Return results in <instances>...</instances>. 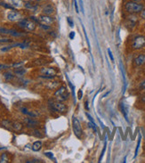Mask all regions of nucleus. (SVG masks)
Masks as SVG:
<instances>
[{"label": "nucleus", "instance_id": "f3484780", "mask_svg": "<svg viewBox=\"0 0 145 163\" xmlns=\"http://www.w3.org/2000/svg\"><path fill=\"white\" fill-rule=\"evenodd\" d=\"M13 7H21L24 5L23 0H12V4H11Z\"/></svg>", "mask_w": 145, "mask_h": 163}, {"label": "nucleus", "instance_id": "79ce46f5", "mask_svg": "<svg viewBox=\"0 0 145 163\" xmlns=\"http://www.w3.org/2000/svg\"><path fill=\"white\" fill-rule=\"evenodd\" d=\"M144 26H145V22H144Z\"/></svg>", "mask_w": 145, "mask_h": 163}, {"label": "nucleus", "instance_id": "b1692460", "mask_svg": "<svg viewBox=\"0 0 145 163\" xmlns=\"http://www.w3.org/2000/svg\"><path fill=\"white\" fill-rule=\"evenodd\" d=\"M39 26L41 27L43 30H50V25H45V24H42V23H40V24H39Z\"/></svg>", "mask_w": 145, "mask_h": 163}, {"label": "nucleus", "instance_id": "f03ea898", "mask_svg": "<svg viewBox=\"0 0 145 163\" xmlns=\"http://www.w3.org/2000/svg\"><path fill=\"white\" fill-rule=\"evenodd\" d=\"M18 26L23 30H28V31H32L36 29V24L32 20H28V19H22L18 22Z\"/></svg>", "mask_w": 145, "mask_h": 163}, {"label": "nucleus", "instance_id": "9d476101", "mask_svg": "<svg viewBox=\"0 0 145 163\" xmlns=\"http://www.w3.org/2000/svg\"><path fill=\"white\" fill-rule=\"evenodd\" d=\"M54 7L53 5L51 4H47L45 5L44 7H43V9H42V12L44 14H46V15H51L54 13Z\"/></svg>", "mask_w": 145, "mask_h": 163}, {"label": "nucleus", "instance_id": "4be33fe9", "mask_svg": "<svg viewBox=\"0 0 145 163\" xmlns=\"http://www.w3.org/2000/svg\"><path fill=\"white\" fill-rule=\"evenodd\" d=\"M0 5H2L5 8H7V9H11V10H14V7L12 5H9L7 3H5V2H0Z\"/></svg>", "mask_w": 145, "mask_h": 163}, {"label": "nucleus", "instance_id": "7c9ffc66", "mask_svg": "<svg viewBox=\"0 0 145 163\" xmlns=\"http://www.w3.org/2000/svg\"><path fill=\"white\" fill-rule=\"evenodd\" d=\"M75 35H76V32H74V31H71L70 33H69V38H70V39H74Z\"/></svg>", "mask_w": 145, "mask_h": 163}, {"label": "nucleus", "instance_id": "4468645a", "mask_svg": "<svg viewBox=\"0 0 145 163\" xmlns=\"http://www.w3.org/2000/svg\"><path fill=\"white\" fill-rule=\"evenodd\" d=\"M26 73V70L23 67H18L14 70V74L17 76H23Z\"/></svg>", "mask_w": 145, "mask_h": 163}, {"label": "nucleus", "instance_id": "f8f14e48", "mask_svg": "<svg viewBox=\"0 0 145 163\" xmlns=\"http://www.w3.org/2000/svg\"><path fill=\"white\" fill-rule=\"evenodd\" d=\"M138 21V17L135 14H131L127 17V24L128 26H131L132 28H134L135 26L136 22Z\"/></svg>", "mask_w": 145, "mask_h": 163}, {"label": "nucleus", "instance_id": "7ed1b4c3", "mask_svg": "<svg viewBox=\"0 0 145 163\" xmlns=\"http://www.w3.org/2000/svg\"><path fill=\"white\" fill-rule=\"evenodd\" d=\"M145 46V37L143 36H136L133 42H132V48L134 50L142 49Z\"/></svg>", "mask_w": 145, "mask_h": 163}, {"label": "nucleus", "instance_id": "72a5a7b5", "mask_svg": "<svg viewBox=\"0 0 145 163\" xmlns=\"http://www.w3.org/2000/svg\"><path fill=\"white\" fill-rule=\"evenodd\" d=\"M140 15H141V18H142V19H144V20H145V9H143V10L140 13Z\"/></svg>", "mask_w": 145, "mask_h": 163}, {"label": "nucleus", "instance_id": "a878e982", "mask_svg": "<svg viewBox=\"0 0 145 163\" xmlns=\"http://www.w3.org/2000/svg\"><path fill=\"white\" fill-rule=\"evenodd\" d=\"M0 42L1 43H9V42H12V40L10 38H1L0 39Z\"/></svg>", "mask_w": 145, "mask_h": 163}, {"label": "nucleus", "instance_id": "1a4fd4ad", "mask_svg": "<svg viewBox=\"0 0 145 163\" xmlns=\"http://www.w3.org/2000/svg\"><path fill=\"white\" fill-rule=\"evenodd\" d=\"M21 18V14L19 12L15 11V10H13V11H10L9 13H7V19L11 21H18L20 20Z\"/></svg>", "mask_w": 145, "mask_h": 163}, {"label": "nucleus", "instance_id": "f257e3e1", "mask_svg": "<svg viewBox=\"0 0 145 163\" xmlns=\"http://www.w3.org/2000/svg\"><path fill=\"white\" fill-rule=\"evenodd\" d=\"M144 9V5L138 2L128 1L125 4V10L130 14H137L140 13Z\"/></svg>", "mask_w": 145, "mask_h": 163}, {"label": "nucleus", "instance_id": "393cba45", "mask_svg": "<svg viewBox=\"0 0 145 163\" xmlns=\"http://www.w3.org/2000/svg\"><path fill=\"white\" fill-rule=\"evenodd\" d=\"M140 144H141V137L139 138V140H138V143H137V146H136V150H135V153H134V157L137 155V153H138V150H139V147H140Z\"/></svg>", "mask_w": 145, "mask_h": 163}, {"label": "nucleus", "instance_id": "ea45409f", "mask_svg": "<svg viewBox=\"0 0 145 163\" xmlns=\"http://www.w3.org/2000/svg\"><path fill=\"white\" fill-rule=\"evenodd\" d=\"M142 101L143 102V103H145V94L142 95Z\"/></svg>", "mask_w": 145, "mask_h": 163}, {"label": "nucleus", "instance_id": "5701e85b", "mask_svg": "<svg viewBox=\"0 0 145 163\" xmlns=\"http://www.w3.org/2000/svg\"><path fill=\"white\" fill-rule=\"evenodd\" d=\"M8 161H9V159H8L6 154L4 153L3 155L1 156V158H0V162H8Z\"/></svg>", "mask_w": 145, "mask_h": 163}, {"label": "nucleus", "instance_id": "ddd939ff", "mask_svg": "<svg viewBox=\"0 0 145 163\" xmlns=\"http://www.w3.org/2000/svg\"><path fill=\"white\" fill-rule=\"evenodd\" d=\"M21 111L23 113V114H25V115L29 116V117H31V118H36L37 116V113H35L34 111H29V109H27L26 107H21Z\"/></svg>", "mask_w": 145, "mask_h": 163}, {"label": "nucleus", "instance_id": "58836bf2", "mask_svg": "<svg viewBox=\"0 0 145 163\" xmlns=\"http://www.w3.org/2000/svg\"><path fill=\"white\" fill-rule=\"evenodd\" d=\"M8 66H6V65L5 64H0V70H3V69H6Z\"/></svg>", "mask_w": 145, "mask_h": 163}, {"label": "nucleus", "instance_id": "2f4dec72", "mask_svg": "<svg viewBox=\"0 0 145 163\" xmlns=\"http://www.w3.org/2000/svg\"><path fill=\"white\" fill-rule=\"evenodd\" d=\"M74 6H75V9H76V12L77 13H79V9H78V3H77V1L76 0H74Z\"/></svg>", "mask_w": 145, "mask_h": 163}, {"label": "nucleus", "instance_id": "6ab92c4d", "mask_svg": "<svg viewBox=\"0 0 145 163\" xmlns=\"http://www.w3.org/2000/svg\"><path fill=\"white\" fill-rule=\"evenodd\" d=\"M4 78L6 81H10V80H13V78H14V75L13 74L12 72L10 71H7V72H5L4 73Z\"/></svg>", "mask_w": 145, "mask_h": 163}, {"label": "nucleus", "instance_id": "c756f323", "mask_svg": "<svg viewBox=\"0 0 145 163\" xmlns=\"http://www.w3.org/2000/svg\"><path fill=\"white\" fill-rule=\"evenodd\" d=\"M67 21H68V22H69V26L72 28V27H73L74 26V23H73V21H72L71 20V18L70 17H68L67 18Z\"/></svg>", "mask_w": 145, "mask_h": 163}, {"label": "nucleus", "instance_id": "0eeeda50", "mask_svg": "<svg viewBox=\"0 0 145 163\" xmlns=\"http://www.w3.org/2000/svg\"><path fill=\"white\" fill-rule=\"evenodd\" d=\"M51 106L54 111H58V112H61V113H64V112H66V111H67V106L64 103H62L61 102H60V101L52 103Z\"/></svg>", "mask_w": 145, "mask_h": 163}, {"label": "nucleus", "instance_id": "412c9836", "mask_svg": "<svg viewBox=\"0 0 145 163\" xmlns=\"http://www.w3.org/2000/svg\"><path fill=\"white\" fill-rule=\"evenodd\" d=\"M12 127L15 130H21L22 128V125L21 123H19V122H13V123L12 124Z\"/></svg>", "mask_w": 145, "mask_h": 163}, {"label": "nucleus", "instance_id": "dca6fc26", "mask_svg": "<svg viewBox=\"0 0 145 163\" xmlns=\"http://www.w3.org/2000/svg\"><path fill=\"white\" fill-rule=\"evenodd\" d=\"M25 122L27 123V125L29 127L30 125L31 126H37V124H38V122L37 121V120H35V119H33L31 117H29V118H26L25 119Z\"/></svg>", "mask_w": 145, "mask_h": 163}, {"label": "nucleus", "instance_id": "423d86ee", "mask_svg": "<svg viewBox=\"0 0 145 163\" xmlns=\"http://www.w3.org/2000/svg\"><path fill=\"white\" fill-rule=\"evenodd\" d=\"M72 127H73V131H74L75 135L78 138L81 137V135H82V128H81V126H80L79 120L76 117H74L73 119H72Z\"/></svg>", "mask_w": 145, "mask_h": 163}, {"label": "nucleus", "instance_id": "6e6552de", "mask_svg": "<svg viewBox=\"0 0 145 163\" xmlns=\"http://www.w3.org/2000/svg\"><path fill=\"white\" fill-rule=\"evenodd\" d=\"M38 20H39V23L45 24V25H51V24H53L54 21L53 17H51L50 15H46V14L40 15L38 17Z\"/></svg>", "mask_w": 145, "mask_h": 163}, {"label": "nucleus", "instance_id": "a19ab883", "mask_svg": "<svg viewBox=\"0 0 145 163\" xmlns=\"http://www.w3.org/2000/svg\"><path fill=\"white\" fill-rule=\"evenodd\" d=\"M133 1H134V2H138V3H139V2L142 1V0H133Z\"/></svg>", "mask_w": 145, "mask_h": 163}, {"label": "nucleus", "instance_id": "e433bc0d", "mask_svg": "<svg viewBox=\"0 0 145 163\" xmlns=\"http://www.w3.org/2000/svg\"><path fill=\"white\" fill-rule=\"evenodd\" d=\"M34 134L37 135V136H39V137H41L42 136V135L39 133V131H37V130H35V132H34Z\"/></svg>", "mask_w": 145, "mask_h": 163}, {"label": "nucleus", "instance_id": "a211bd4d", "mask_svg": "<svg viewBox=\"0 0 145 163\" xmlns=\"http://www.w3.org/2000/svg\"><path fill=\"white\" fill-rule=\"evenodd\" d=\"M24 6H25V8H27V9L29 10H36L37 9V5H35L34 3H30V2H26L25 4H24Z\"/></svg>", "mask_w": 145, "mask_h": 163}, {"label": "nucleus", "instance_id": "cd10ccee", "mask_svg": "<svg viewBox=\"0 0 145 163\" xmlns=\"http://www.w3.org/2000/svg\"><path fill=\"white\" fill-rule=\"evenodd\" d=\"M45 156H46V157H48L49 159L54 160V158H53V154L52 152H45Z\"/></svg>", "mask_w": 145, "mask_h": 163}, {"label": "nucleus", "instance_id": "f704fd0d", "mask_svg": "<svg viewBox=\"0 0 145 163\" xmlns=\"http://www.w3.org/2000/svg\"><path fill=\"white\" fill-rule=\"evenodd\" d=\"M105 150H106V144H105V145H104V148H103V150H102V154H101V157H100V161L102 160V157H103V154H104V152H105Z\"/></svg>", "mask_w": 145, "mask_h": 163}, {"label": "nucleus", "instance_id": "bb28decb", "mask_svg": "<svg viewBox=\"0 0 145 163\" xmlns=\"http://www.w3.org/2000/svg\"><path fill=\"white\" fill-rule=\"evenodd\" d=\"M139 87L142 89V90H145V79H144V80H142V82L140 83Z\"/></svg>", "mask_w": 145, "mask_h": 163}, {"label": "nucleus", "instance_id": "c85d7f7f", "mask_svg": "<svg viewBox=\"0 0 145 163\" xmlns=\"http://www.w3.org/2000/svg\"><path fill=\"white\" fill-rule=\"evenodd\" d=\"M108 54H109V56H110V60L112 61V62H114V57H113V54H112V53H111V50L110 49H108Z\"/></svg>", "mask_w": 145, "mask_h": 163}, {"label": "nucleus", "instance_id": "20e7f679", "mask_svg": "<svg viewBox=\"0 0 145 163\" xmlns=\"http://www.w3.org/2000/svg\"><path fill=\"white\" fill-rule=\"evenodd\" d=\"M55 97L57 98L60 102H63V101H66L69 98V93L67 92V89L65 87H61L59 89L55 91L54 93Z\"/></svg>", "mask_w": 145, "mask_h": 163}, {"label": "nucleus", "instance_id": "2eb2a0df", "mask_svg": "<svg viewBox=\"0 0 145 163\" xmlns=\"http://www.w3.org/2000/svg\"><path fill=\"white\" fill-rule=\"evenodd\" d=\"M41 148H42V142H40V141L35 142L33 144V145H32V150L34 152H38Z\"/></svg>", "mask_w": 145, "mask_h": 163}, {"label": "nucleus", "instance_id": "473e14b6", "mask_svg": "<svg viewBox=\"0 0 145 163\" xmlns=\"http://www.w3.org/2000/svg\"><path fill=\"white\" fill-rule=\"evenodd\" d=\"M86 116H87V118H88V119H89V121L90 122H92V123H94V124H95V122H94V120L93 119V118L89 115V114L88 113H86Z\"/></svg>", "mask_w": 145, "mask_h": 163}, {"label": "nucleus", "instance_id": "9b49d317", "mask_svg": "<svg viewBox=\"0 0 145 163\" xmlns=\"http://www.w3.org/2000/svg\"><path fill=\"white\" fill-rule=\"evenodd\" d=\"M134 62L136 66H142V65H143L145 63V54H141L137 55L134 58Z\"/></svg>", "mask_w": 145, "mask_h": 163}, {"label": "nucleus", "instance_id": "aec40b11", "mask_svg": "<svg viewBox=\"0 0 145 163\" xmlns=\"http://www.w3.org/2000/svg\"><path fill=\"white\" fill-rule=\"evenodd\" d=\"M8 35H11V36H13V37H21L24 34L21 33V32L15 30H9V34H8Z\"/></svg>", "mask_w": 145, "mask_h": 163}, {"label": "nucleus", "instance_id": "c9c22d12", "mask_svg": "<svg viewBox=\"0 0 145 163\" xmlns=\"http://www.w3.org/2000/svg\"><path fill=\"white\" fill-rule=\"evenodd\" d=\"M78 99H82V96H83V92H82V90H79V91H78Z\"/></svg>", "mask_w": 145, "mask_h": 163}, {"label": "nucleus", "instance_id": "4c0bfd02", "mask_svg": "<svg viewBox=\"0 0 145 163\" xmlns=\"http://www.w3.org/2000/svg\"><path fill=\"white\" fill-rule=\"evenodd\" d=\"M26 162H28V163H29V162L33 163V162H40V160H27Z\"/></svg>", "mask_w": 145, "mask_h": 163}, {"label": "nucleus", "instance_id": "39448f33", "mask_svg": "<svg viewBox=\"0 0 145 163\" xmlns=\"http://www.w3.org/2000/svg\"><path fill=\"white\" fill-rule=\"evenodd\" d=\"M40 72L43 74L40 77L44 78H53L57 74V71L53 68H43L40 70Z\"/></svg>", "mask_w": 145, "mask_h": 163}]
</instances>
